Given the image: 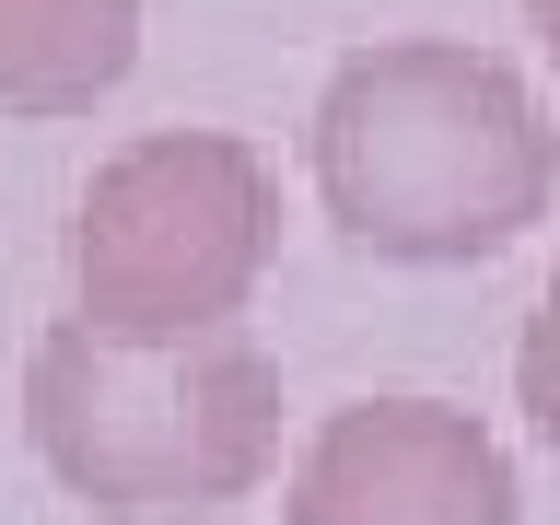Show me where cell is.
<instances>
[{
    "instance_id": "277c9868",
    "label": "cell",
    "mask_w": 560,
    "mask_h": 525,
    "mask_svg": "<svg viewBox=\"0 0 560 525\" xmlns=\"http://www.w3.org/2000/svg\"><path fill=\"white\" fill-rule=\"evenodd\" d=\"M514 455L444 397H350L292 455V525H514Z\"/></svg>"
},
{
    "instance_id": "5b68a950",
    "label": "cell",
    "mask_w": 560,
    "mask_h": 525,
    "mask_svg": "<svg viewBox=\"0 0 560 525\" xmlns=\"http://www.w3.org/2000/svg\"><path fill=\"white\" fill-rule=\"evenodd\" d=\"M140 0H0V105L12 117H82L129 82Z\"/></svg>"
},
{
    "instance_id": "6da1fadb",
    "label": "cell",
    "mask_w": 560,
    "mask_h": 525,
    "mask_svg": "<svg viewBox=\"0 0 560 525\" xmlns=\"http://www.w3.org/2000/svg\"><path fill=\"white\" fill-rule=\"evenodd\" d=\"M315 199L362 257L479 269L560 199V129L514 59L455 35H385L315 94Z\"/></svg>"
},
{
    "instance_id": "52a82bcc",
    "label": "cell",
    "mask_w": 560,
    "mask_h": 525,
    "mask_svg": "<svg viewBox=\"0 0 560 525\" xmlns=\"http://www.w3.org/2000/svg\"><path fill=\"white\" fill-rule=\"evenodd\" d=\"M525 24H537V47H549V70H560V0H525Z\"/></svg>"
},
{
    "instance_id": "7a4b0ae2",
    "label": "cell",
    "mask_w": 560,
    "mask_h": 525,
    "mask_svg": "<svg viewBox=\"0 0 560 525\" xmlns=\"http://www.w3.org/2000/svg\"><path fill=\"white\" fill-rule=\"evenodd\" d=\"M24 432L70 502L117 525H199L280 467V362L245 339V315L152 350L59 315L24 362Z\"/></svg>"
},
{
    "instance_id": "3957f363",
    "label": "cell",
    "mask_w": 560,
    "mask_h": 525,
    "mask_svg": "<svg viewBox=\"0 0 560 525\" xmlns=\"http://www.w3.org/2000/svg\"><path fill=\"white\" fill-rule=\"evenodd\" d=\"M280 257V175L234 129H140L70 210V304L94 339H199L257 304Z\"/></svg>"
},
{
    "instance_id": "8992f818",
    "label": "cell",
    "mask_w": 560,
    "mask_h": 525,
    "mask_svg": "<svg viewBox=\"0 0 560 525\" xmlns=\"http://www.w3.org/2000/svg\"><path fill=\"white\" fill-rule=\"evenodd\" d=\"M514 409L537 420V444L560 455V269H549V292H537V315H525V339H514Z\"/></svg>"
}]
</instances>
